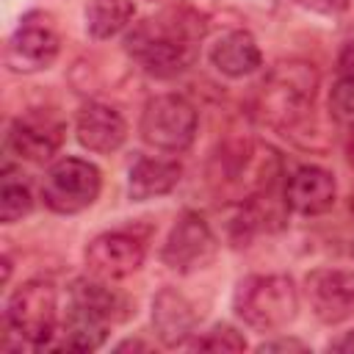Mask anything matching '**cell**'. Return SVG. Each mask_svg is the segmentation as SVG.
<instances>
[{
    "instance_id": "obj_16",
    "label": "cell",
    "mask_w": 354,
    "mask_h": 354,
    "mask_svg": "<svg viewBox=\"0 0 354 354\" xmlns=\"http://www.w3.org/2000/svg\"><path fill=\"white\" fill-rule=\"evenodd\" d=\"M180 177H183V166L177 160L141 155L133 160L127 171V196L133 202H149L166 196L177 188Z\"/></svg>"
},
{
    "instance_id": "obj_24",
    "label": "cell",
    "mask_w": 354,
    "mask_h": 354,
    "mask_svg": "<svg viewBox=\"0 0 354 354\" xmlns=\"http://www.w3.org/2000/svg\"><path fill=\"white\" fill-rule=\"evenodd\" d=\"M293 3L307 8V11L324 14V17H335V14H343L348 8V0H293Z\"/></svg>"
},
{
    "instance_id": "obj_12",
    "label": "cell",
    "mask_w": 354,
    "mask_h": 354,
    "mask_svg": "<svg viewBox=\"0 0 354 354\" xmlns=\"http://www.w3.org/2000/svg\"><path fill=\"white\" fill-rule=\"evenodd\" d=\"M147 243L127 230L100 232L86 246V266L94 277L102 279H122L136 274L144 266Z\"/></svg>"
},
{
    "instance_id": "obj_15",
    "label": "cell",
    "mask_w": 354,
    "mask_h": 354,
    "mask_svg": "<svg viewBox=\"0 0 354 354\" xmlns=\"http://www.w3.org/2000/svg\"><path fill=\"white\" fill-rule=\"evenodd\" d=\"M199 315L194 304L177 290V288H160L152 299V329L158 340L166 348L188 346V340L196 335Z\"/></svg>"
},
{
    "instance_id": "obj_29",
    "label": "cell",
    "mask_w": 354,
    "mask_h": 354,
    "mask_svg": "<svg viewBox=\"0 0 354 354\" xmlns=\"http://www.w3.org/2000/svg\"><path fill=\"white\" fill-rule=\"evenodd\" d=\"M346 158H348V163L354 166V124H351V130H348V136H346Z\"/></svg>"
},
{
    "instance_id": "obj_22",
    "label": "cell",
    "mask_w": 354,
    "mask_h": 354,
    "mask_svg": "<svg viewBox=\"0 0 354 354\" xmlns=\"http://www.w3.org/2000/svg\"><path fill=\"white\" fill-rule=\"evenodd\" d=\"M188 346L194 351H243L246 337L230 324H213L207 332H196Z\"/></svg>"
},
{
    "instance_id": "obj_6",
    "label": "cell",
    "mask_w": 354,
    "mask_h": 354,
    "mask_svg": "<svg viewBox=\"0 0 354 354\" xmlns=\"http://www.w3.org/2000/svg\"><path fill=\"white\" fill-rule=\"evenodd\" d=\"M102 191V171L75 155H64L50 163L41 177V202L61 216H75L97 202Z\"/></svg>"
},
{
    "instance_id": "obj_14",
    "label": "cell",
    "mask_w": 354,
    "mask_h": 354,
    "mask_svg": "<svg viewBox=\"0 0 354 354\" xmlns=\"http://www.w3.org/2000/svg\"><path fill=\"white\" fill-rule=\"evenodd\" d=\"M282 199L288 210L299 216H321L326 213L337 199V183L335 174L324 166H299L288 180Z\"/></svg>"
},
{
    "instance_id": "obj_23",
    "label": "cell",
    "mask_w": 354,
    "mask_h": 354,
    "mask_svg": "<svg viewBox=\"0 0 354 354\" xmlns=\"http://www.w3.org/2000/svg\"><path fill=\"white\" fill-rule=\"evenodd\" d=\"M329 113L343 124H354V80L351 77H337L335 86L329 88Z\"/></svg>"
},
{
    "instance_id": "obj_27",
    "label": "cell",
    "mask_w": 354,
    "mask_h": 354,
    "mask_svg": "<svg viewBox=\"0 0 354 354\" xmlns=\"http://www.w3.org/2000/svg\"><path fill=\"white\" fill-rule=\"evenodd\" d=\"M329 351H351L354 354V332H346L335 343H329Z\"/></svg>"
},
{
    "instance_id": "obj_9",
    "label": "cell",
    "mask_w": 354,
    "mask_h": 354,
    "mask_svg": "<svg viewBox=\"0 0 354 354\" xmlns=\"http://www.w3.org/2000/svg\"><path fill=\"white\" fill-rule=\"evenodd\" d=\"M61 53V36L47 14H25L6 41V66L17 75H33L50 69Z\"/></svg>"
},
{
    "instance_id": "obj_13",
    "label": "cell",
    "mask_w": 354,
    "mask_h": 354,
    "mask_svg": "<svg viewBox=\"0 0 354 354\" xmlns=\"http://www.w3.org/2000/svg\"><path fill=\"white\" fill-rule=\"evenodd\" d=\"M75 136L83 149L111 155L127 141V122L113 105L86 102L75 116Z\"/></svg>"
},
{
    "instance_id": "obj_20",
    "label": "cell",
    "mask_w": 354,
    "mask_h": 354,
    "mask_svg": "<svg viewBox=\"0 0 354 354\" xmlns=\"http://www.w3.org/2000/svg\"><path fill=\"white\" fill-rule=\"evenodd\" d=\"M136 6L133 0H88L86 6V30L91 39H111L133 25Z\"/></svg>"
},
{
    "instance_id": "obj_18",
    "label": "cell",
    "mask_w": 354,
    "mask_h": 354,
    "mask_svg": "<svg viewBox=\"0 0 354 354\" xmlns=\"http://www.w3.org/2000/svg\"><path fill=\"white\" fill-rule=\"evenodd\" d=\"M111 332V321H105L102 315L83 310L77 304H69L66 318L58 329V340L53 343L55 348H66V351H94L105 343Z\"/></svg>"
},
{
    "instance_id": "obj_26",
    "label": "cell",
    "mask_w": 354,
    "mask_h": 354,
    "mask_svg": "<svg viewBox=\"0 0 354 354\" xmlns=\"http://www.w3.org/2000/svg\"><path fill=\"white\" fill-rule=\"evenodd\" d=\"M337 77H351L354 80V41H348L337 55Z\"/></svg>"
},
{
    "instance_id": "obj_30",
    "label": "cell",
    "mask_w": 354,
    "mask_h": 354,
    "mask_svg": "<svg viewBox=\"0 0 354 354\" xmlns=\"http://www.w3.org/2000/svg\"><path fill=\"white\" fill-rule=\"evenodd\" d=\"M348 207H351V213H354V194H351V202H348Z\"/></svg>"
},
{
    "instance_id": "obj_19",
    "label": "cell",
    "mask_w": 354,
    "mask_h": 354,
    "mask_svg": "<svg viewBox=\"0 0 354 354\" xmlns=\"http://www.w3.org/2000/svg\"><path fill=\"white\" fill-rule=\"evenodd\" d=\"M69 304H77L83 310H91V313L102 315L111 324H116V321H122V318L130 315V301L119 290L108 288L102 277H97V279H88V277L75 279L69 285Z\"/></svg>"
},
{
    "instance_id": "obj_4",
    "label": "cell",
    "mask_w": 354,
    "mask_h": 354,
    "mask_svg": "<svg viewBox=\"0 0 354 354\" xmlns=\"http://www.w3.org/2000/svg\"><path fill=\"white\" fill-rule=\"evenodd\" d=\"M232 313L254 332H279L299 315V288L288 274H252L235 285Z\"/></svg>"
},
{
    "instance_id": "obj_28",
    "label": "cell",
    "mask_w": 354,
    "mask_h": 354,
    "mask_svg": "<svg viewBox=\"0 0 354 354\" xmlns=\"http://www.w3.org/2000/svg\"><path fill=\"white\" fill-rule=\"evenodd\" d=\"M133 348H138V351H149V346L141 343V340H122V343L116 346V351H133Z\"/></svg>"
},
{
    "instance_id": "obj_31",
    "label": "cell",
    "mask_w": 354,
    "mask_h": 354,
    "mask_svg": "<svg viewBox=\"0 0 354 354\" xmlns=\"http://www.w3.org/2000/svg\"><path fill=\"white\" fill-rule=\"evenodd\" d=\"M152 3H155V0H152Z\"/></svg>"
},
{
    "instance_id": "obj_3",
    "label": "cell",
    "mask_w": 354,
    "mask_h": 354,
    "mask_svg": "<svg viewBox=\"0 0 354 354\" xmlns=\"http://www.w3.org/2000/svg\"><path fill=\"white\" fill-rule=\"evenodd\" d=\"M318 83H321L318 69L307 61L290 58V61L274 64L257 88L254 108L260 122L277 130L293 133L310 119Z\"/></svg>"
},
{
    "instance_id": "obj_8",
    "label": "cell",
    "mask_w": 354,
    "mask_h": 354,
    "mask_svg": "<svg viewBox=\"0 0 354 354\" xmlns=\"http://www.w3.org/2000/svg\"><path fill=\"white\" fill-rule=\"evenodd\" d=\"M218 254V238L196 210H183L171 224L160 260L177 274H194L207 268Z\"/></svg>"
},
{
    "instance_id": "obj_2",
    "label": "cell",
    "mask_w": 354,
    "mask_h": 354,
    "mask_svg": "<svg viewBox=\"0 0 354 354\" xmlns=\"http://www.w3.org/2000/svg\"><path fill=\"white\" fill-rule=\"evenodd\" d=\"M279 177H282L279 152L257 141H227L210 158L207 166V183L213 185V191L241 205L246 199L274 191Z\"/></svg>"
},
{
    "instance_id": "obj_7",
    "label": "cell",
    "mask_w": 354,
    "mask_h": 354,
    "mask_svg": "<svg viewBox=\"0 0 354 354\" xmlns=\"http://www.w3.org/2000/svg\"><path fill=\"white\" fill-rule=\"evenodd\" d=\"M199 127V113L183 94H155L147 100L138 122L144 144L160 152H185Z\"/></svg>"
},
{
    "instance_id": "obj_1",
    "label": "cell",
    "mask_w": 354,
    "mask_h": 354,
    "mask_svg": "<svg viewBox=\"0 0 354 354\" xmlns=\"http://www.w3.org/2000/svg\"><path fill=\"white\" fill-rule=\"evenodd\" d=\"M205 33L207 19L194 8L177 6L133 25L124 36V50L147 75L169 80L194 66Z\"/></svg>"
},
{
    "instance_id": "obj_11",
    "label": "cell",
    "mask_w": 354,
    "mask_h": 354,
    "mask_svg": "<svg viewBox=\"0 0 354 354\" xmlns=\"http://www.w3.org/2000/svg\"><path fill=\"white\" fill-rule=\"evenodd\" d=\"M304 296L321 324H346L354 318V271L315 268L304 277Z\"/></svg>"
},
{
    "instance_id": "obj_10",
    "label": "cell",
    "mask_w": 354,
    "mask_h": 354,
    "mask_svg": "<svg viewBox=\"0 0 354 354\" xmlns=\"http://www.w3.org/2000/svg\"><path fill=\"white\" fill-rule=\"evenodd\" d=\"M66 124L50 108H30L11 119L6 149L28 163H47L64 144Z\"/></svg>"
},
{
    "instance_id": "obj_21",
    "label": "cell",
    "mask_w": 354,
    "mask_h": 354,
    "mask_svg": "<svg viewBox=\"0 0 354 354\" xmlns=\"http://www.w3.org/2000/svg\"><path fill=\"white\" fill-rule=\"evenodd\" d=\"M33 210V194L30 185L11 169V163L3 166L0 174V221L3 224H17Z\"/></svg>"
},
{
    "instance_id": "obj_5",
    "label": "cell",
    "mask_w": 354,
    "mask_h": 354,
    "mask_svg": "<svg viewBox=\"0 0 354 354\" xmlns=\"http://www.w3.org/2000/svg\"><path fill=\"white\" fill-rule=\"evenodd\" d=\"M6 326L30 348L53 346L58 335V290L47 279L22 282L6 301Z\"/></svg>"
},
{
    "instance_id": "obj_25",
    "label": "cell",
    "mask_w": 354,
    "mask_h": 354,
    "mask_svg": "<svg viewBox=\"0 0 354 354\" xmlns=\"http://www.w3.org/2000/svg\"><path fill=\"white\" fill-rule=\"evenodd\" d=\"M257 351H307V343H301L296 337H277V340L260 343Z\"/></svg>"
},
{
    "instance_id": "obj_17",
    "label": "cell",
    "mask_w": 354,
    "mask_h": 354,
    "mask_svg": "<svg viewBox=\"0 0 354 354\" xmlns=\"http://www.w3.org/2000/svg\"><path fill=\"white\" fill-rule=\"evenodd\" d=\"M210 64L224 77H246L263 66V53L249 30H230L210 47Z\"/></svg>"
}]
</instances>
